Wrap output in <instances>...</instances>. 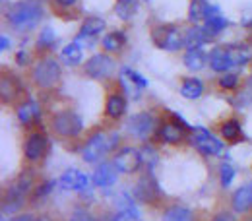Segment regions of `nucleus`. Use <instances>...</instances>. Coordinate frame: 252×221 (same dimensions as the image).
I'll list each match as a JSON object with an SVG mask.
<instances>
[{"instance_id":"1","label":"nucleus","mask_w":252,"mask_h":221,"mask_svg":"<svg viewBox=\"0 0 252 221\" xmlns=\"http://www.w3.org/2000/svg\"><path fill=\"white\" fill-rule=\"evenodd\" d=\"M41 20H43V6L39 0H22L6 10V22L16 32H32L39 26Z\"/></svg>"},{"instance_id":"2","label":"nucleus","mask_w":252,"mask_h":221,"mask_svg":"<svg viewBox=\"0 0 252 221\" xmlns=\"http://www.w3.org/2000/svg\"><path fill=\"white\" fill-rule=\"evenodd\" d=\"M33 183H35V173H33L32 169H26V171L20 173V177L4 192L2 216H14V214H18L24 208L28 194L33 190Z\"/></svg>"},{"instance_id":"3","label":"nucleus","mask_w":252,"mask_h":221,"mask_svg":"<svg viewBox=\"0 0 252 221\" xmlns=\"http://www.w3.org/2000/svg\"><path fill=\"white\" fill-rule=\"evenodd\" d=\"M121 142V134L119 132H105V130H97L94 132L84 148H82V159L86 163H99L105 156H109Z\"/></svg>"},{"instance_id":"4","label":"nucleus","mask_w":252,"mask_h":221,"mask_svg":"<svg viewBox=\"0 0 252 221\" xmlns=\"http://www.w3.org/2000/svg\"><path fill=\"white\" fill-rule=\"evenodd\" d=\"M63 78V66L55 57H41L32 70L33 84L39 90H53Z\"/></svg>"},{"instance_id":"5","label":"nucleus","mask_w":252,"mask_h":221,"mask_svg":"<svg viewBox=\"0 0 252 221\" xmlns=\"http://www.w3.org/2000/svg\"><path fill=\"white\" fill-rule=\"evenodd\" d=\"M51 128L61 138H78L84 132V119L76 111L64 109V111H59L53 115Z\"/></svg>"},{"instance_id":"6","label":"nucleus","mask_w":252,"mask_h":221,"mask_svg":"<svg viewBox=\"0 0 252 221\" xmlns=\"http://www.w3.org/2000/svg\"><path fill=\"white\" fill-rule=\"evenodd\" d=\"M152 41L161 51L177 53L185 45V33L175 24H161L152 30Z\"/></svg>"},{"instance_id":"7","label":"nucleus","mask_w":252,"mask_h":221,"mask_svg":"<svg viewBox=\"0 0 252 221\" xmlns=\"http://www.w3.org/2000/svg\"><path fill=\"white\" fill-rule=\"evenodd\" d=\"M126 130L130 136L138 138V140H144L148 142L152 134H158L159 130V121L158 117L150 111H144V113H136L128 119L126 123Z\"/></svg>"},{"instance_id":"8","label":"nucleus","mask_w":252,"mask_h":221,"mask_svg":"<svg viewBox=\"0 0 252 221\" xmlns=\"http://www.w3.org/2000/svg\"><path fill=\"white\" fill-rule=\"evenodd\" d=\"M132 196L138 202L148 204V206H156L159 200H161V189H159V183L152 169H148V173H144L138 179V183L132 189Z\"/></svg>"},{"instance_id":"9","label":"nucleus","mask_w":252,"mask_h":221,"mask_svg":"<svg viewBox=\"0 0 252 221\" xmlns=\"http://www.w3.org/2000/svg\"><path fill=\"white\" fill-rule=\"evenodd\" d=\"M189 142L202 156H208V158H216L223 152V142L220 138H216L208 128L194 126L189 136Z\"/></svg>"},{"instance_id":"10","label":"nucleus","mask_w":252,"mask_h":221,"mask_svg":"<svg viewBox=\"0 0 252 221\" xmlns=\"http://www.w3.org/2000/svg\"><path fill=\"white\" fill-rule=\"evenodd\" d=\"M117 68V63L113 61V57L109 53H99L94 55L92 59H88V63L84 66L86 74L94 80H105V78H111L113 72Z\"/></svg>"},{"instance_id":"11","label":"nucleus","mask_w":252,"mask_h":221,"mask_svg":"<svg viewBox=\"0 0 252 221\" xmlns=\"http://www.w3.org/2000/svg\"><path fill=\"white\" fill-rule=\"evenodd\" d=\"M113 163L117 165V169L125 175H134L140 171V167L144 165V158H142V152L136 150V148H123L115 154Z\"/></svg>"},{"instance_id":"12","label":"nucleus","mask_w":252,"mask_h":221,"mask_svg":"<svg viewBox=\"0 0 252 221\" xmlns=\"http://www.w3.org/2000/svg\"><path fill=\"white\" fill-rule=\"evenodd\" d=\"M47 150H49V138L43 134V132H32L28 138H26V146H24V154L26 159L37 163L47 156Z\"/></svg>"},{"instance_id":"13","label":"nucleus","mask_w":252,"mask_h":221,"mask_svg":"<svg viewBox=\"0 0 252 221\" xmlns=\"http://www.w3.org/2000/svg\"><path fill=\"white\" fill-rule=\"evenodd\" d=\"M119 173H121V171L117 169L115 163H107V161H103V163L97 165L92 181H94V185L97 187V189H111V187L117 185Z\"/></svg>"},{"instance_id":"14","label":"nucleus","mask_w":252,"mask_h":221,"mask_svg":"<svg viewBox=\"0 0 252 221\" xmlns=\"http://www.w3.org/2000/svg\"><path fill=\"white\" fill-rule=\"evenodd\" d=\"M229 26V20L221 14V10L218 6H208V14H206V20H204V32L206 35L212 39V37H218L225 28Z\"/></svg>"},{"instance_id":"15","label":"nucleus","mask_w":252,"mask_h":221,"mask_svg":"<svg viewBox=\"0 0 252 221\" xmlns=\"http://www.w3.org/2000/svg\"><path fill=\"white\" fill-rule=\"evenodd\" d=\"M59 185L64 190H76V192H88L90 190V179L78 169H68L64 171L59 179Z\"/></svg>"},{"instance_id":"16","label":"nucleus","mask_w":252,"mask_h":221,"mask_svg":"<svg viewBox=\"0 0 252 221\" xmlns=\"http://www.w3.org/2000/svg\"><path fill=\"white\" fill-rule=\"evenodd\" d=\"M16 117L18 121L24 125V126H33L41 121V105L33 99H28V101H22L16 109Z\"/></svg>"},{"instance_id":"17","label":"nucleus","mask_w":252,"mask_h":221,"mask_svg":"<svg viewBox=\"0 0 252 221\" xmlns=\"http://www.w3.org/2000/svg\"><path fill=\"white\" fill-rule=\"evenodd\" d=\"M125 92H113V94L107 97V103H105V115L113 121H119L123 119L128 111V101L125 97Z\"/></svg>"},{"instance_id":"18","label":"nucleus","mask_w":252,"mask_h":221,"mask_svg":"<svg viewBox=\"0 0 252 221\" xmlns=\"http://www.w3.org/2000/svg\"><path fill=\"white\" fill-rule=\"evenodd\" d=\"M233 210L237 214H249L252 210V181L241 185L239 189L235 190L233 198H231Z\"/></svg>"},{"instance_id":"19","label":"nucleus","mask_w":252,"mask_h":221,"mask_svg":"<svg viewBox=\"0 0 252 221\" xmlns=\"http://www.w3.org/2000/svg\"><path fill=\"white\" fill-rule=\"evenodd\" d=\"M185 132L179 125H175L173 121H167V123H161L158 130V138L163 144H169V146H177L185 140Z\"/></svg>"},{"instance_id":"20","label":"nucleus","mask_w":252,"mask_h":221,"mask_svg":"<svg viewBox=\"0 0 252 221\" xmlns=\"http://www.w3.org/2000/svg\"><path fill=\"white\" fill-rule=\"evenodd\" d=\"M227 47V53H229V59L233 66H247L252 61V45L251 43H231V45H225Z\"/></svg>"},{"instance_id":"21","label":"nucleus","mask_w":252,"mask_h":221,"mask_svg":"<svg viewBox=\"0 0 252 221\" xmlns=\"http://www.w3.org/2000/svg\"><path fill=\"white\" fill-rule=\"evenodd\" d=\"M210 66L214 72L218 74H225V72H231V68H235L231 59H229V53H227V47L220 45V47H214L212 53H210Z\"/></svg>"},{"instance_id":"22","label":"nucleus","mask_w":252,"mask_h":221,"mask_svg":"<svg viewBox=\"0 0 252 221\" xmlns=\"http://www.w3.org/2000/svg\"><path fill=\"white\" fill-rule=\"evenodd\" d=\"M22 92V82L14 74H4L0 80V95L4 103H12Z\"/></svg>"},{"instance_id":"23","label":"nucleus","mask_w":252,"mask_h":221,"mask_svg":"<svg viewBox=\"0 0 252 221\" xmlns=\"http://www.w3.org/2000/svg\"><path fill=\"white\" fill-rule=\"evenodd\" d=\"M126 41V33L123 30H117V32H111V33H105L103 39H101V45H103V51L109 53V55H115V53H121L125 49Z\"/></svg>"},{"instance_id":"24","label":"nucleus","mask_w":252,"mask_h":221,"mask_svg":"<svg viewBox=\"0 0 252 221\" xmlns=\"http://www.w3.org/2000/svg\"><path fill=\"white\" fill-rule=\"evenodd\" d=\"M105 26H107L105 20L99 18V16L86 18L84 24H82V28H80V32H78V41H82V39H94L99 33L105 32Z\"/></svg>"},{"instance_id":"25","label":"nucleus","mask_w":252,"mask_h":221,"mask_svg":"<svg viewBox=\"0 0 252 221\" xmlns=\"http://www.w3.org/2000/svg\"><path fill=\"white\" fill-rule=\"evenodd\" d=\"M204 94V82L200 78H185L181 86V95L189 101H196Z\"/></svg>"},{"instance_id":"26","label":"nucleus","mask_w":252,"mask_h":221,"mask_svg":"<svg viewBox=\"0 0 252 221\" xmlns=\"http://www.w3.org/2000/svg\"><path fill=\"white\" fill-rule=\"evenodd\" d=\"M61 59H63L64 64H68V66H78V64H82V61H84V49H82V45H80L78 41L68 43L63 51H61Z\"/></svg>"},{"instance_id":"27","label":"nucleus","mask_w":252,"mask_h":221,"mask_svg":"<svg viewBox=\"0 0 252 221\" xmlns=\"http://www.w3.org/2000/svg\"><path fill=\"white\" fill-rule=\"evenodd\" d=\"M208 35L204 32V28H200V26H192L189 28L187 32H185V45L190 49H202L206 43H208Z\"/></svg>"},{"instance_id":"28","label":"nucleus","mask_w":252,"mask_h":221,"mask_svg":"<svg viewBox=\"0 0 252 221\" xmlns=\"http://www.w3.org/2000/svg\"><path fill=\"white\" fill-rule=\"evenodd\" d=\"M185 64L192 72H200L202 68H206L210 64V57H206V53L202 49H190L185 55Z\"/></svg>"},{"instance_id":"29","label":"nucleus","mask_w":252,"mask_h":221,"mask_svg":"<svg viewBox=\"0 0 252 221\" xmlns=\"http://www.w3.org/2000/svg\"><path fill=\"white\" fill-rule=\"evenodd\" d=\"M140 10V0H117L115 2V14L119 16V20L130 22Z\"/></svg>"},{"instance_id":"30","label":"nucleus","mask_w":252,"mask_h":221,"mask_svg":"<svg viewBox=\"0 0 252 221\" xmlns=\"http://www.w3.org/2000/svg\"><path fill=\"white\" fill-rule=\"evenodd\" d=\"M208 6H210V2H206V0H190L189 22L192 24V26H200V24L206 20Z\"/></svg>"},{"instance_id":"31","label":"nucleus","mask_w":252,"mask_h":221,"mask_svg":"<svg viewBox=\"0 0 252 221\" xmlns=\"http://www.w3.org/2000/svg\"><path fill=\"white\" fill-rule=\"evenodd\" d=\"M221 136H223V140H227V142H239L241 140V136H243V126H241V123L237 121V119H227L223 125H221Z\"/></svg>"},{"instance_id":"32","label":"nucleus","mask_w":252,"mask_h":221,"mask_svg":"<svg viewBox=\"0 0 252 221\" xmlns=\"http://www.w3.org/2000/svg\"><path fill=\"white\" fill-rule=\"evenodd\" d=\"M163 221H194V214L187 206H171L165 210Z\"/></svg>"},{"instance_id":"33","label":"nucleus","mask_w":252,"mask_h":221,"mask_svg":"<svg viewBox=\"0 0 252 221\" xmlns=\"http://www.w3.org/2000/svg\"><path fill=\"white\" fill-rule=\"evenodd\" d=\"M55 43H57V33H55V30L53 28H43L41 33L37 35L35 47L41 53V51H51L55 47Z\"/></svg>"},{"instance_id":"34","label":"nucleus","mask_w":252,"mask_h":221,"mask_svg":"<svg viewBox=\"0 0 252 221\" xmlns=\"http://www.w3.org/2000/svg\"><path fill=\"white\" fill-rule=\"evenodd\" d=\"M239 84H241V76L235 74V72H225V74H221L220 80H218V86H220L221 90H225V92L237 90Z\"/></svg>"},{"instance_id":"35","label":"nucleus","mask_w":252,"mask_h":221,"mask_svg":"<svg viewBox=\"0 0 252 221\" xmlns=\"http://www.w3.org/2000/svg\"><path fill=\"white\" fill-rule=\"evenodd\" d=\"M235 175H237L235 167H233V165H229V163H223V165L220 167V185H221V189H229V187L233 185V181H235Z\"/></svg>"},{"instance_id":"36","label":"nucleus","mask_w":252,"mask_h":221,"mask_svg":"<svg viewBox=\"0 0 252 221\" xmlns=\"http://www.w3.org/2000/svg\"><path fill=\"white\" fill-rule=\"evenodd\" d=\"M142 158H144V163L148 165V169H152L154 171V167H156V163L159 161V154H158V150L152 146V144H146L142 150Z\"/></svg>"},{"instance_id":"37","label":"nucleus","mask_w":252,"mask_h":221,"mask_svg":"<svg viewBox=\"0 0 252 221\" xmlns=\"http://www.w3.org/2000/svg\"><path fill=\"white\" fill-rule=\"evenodd\" d=\"M121 72L125 74L126 78H128V80H130V82H132L134 86H138L140 90H146V88H148V80H146V78H144L142 74H138L136 70H132V68L125 66V68H121Z\"/></svg>"},{"instance_id":"38","label":"nucleus","mask_w":252,"mask_h":221,"mask_svg":"<svg viewBox=\"0 0 252 221\" xmlns=\"http://www.w3.org/2000/svg\"><path fill=\"white\" fill-rule=\"evenodd\" d=\"M57 187V181H47V183H41L37 189L33 190V202H39V200H43V198H47L53 189Z\"/></svg>"},{"instance_id":"39","label":"nucleus","mask_w":252,"mask_h":221,"mask_svg":"<svg viewBox=\"0 0 252 221\" xmlns=\"http://www.w3.org/2000/svg\"><path fill=\"white\" fill-rule=\"evenodd\" d=\"M115 202H117V210H121V212H138L134 200H132L128 194H125V192L119 194V196L115 198Z\"/></svg>"},{"instance_id":"40","label":"nucleus","mask_w":252,"mask_h":221,"mask_svg":"<svg viewBox=\"0 0 252 221\" xmlns=\"http://www.w3.org/2000/svg\"><path fill=\"white\" fill-rule=\"evenodd\" d=\"M111 221H142V216H140V212H121V210H117L113 214Z\"/></svg>"},{"instance_id":"41","label":"nucleus","mask_w":252,"mask_h":221,"mask_svg":"<svg viewBox=\"0 0 252 221\" xmlns=\"http://www.w3.org/2000/svg\"><path fill=\"white\" fill-rule=\"evenodd\" d=\"M68 221H95V218L92 212H88V210H84V208H78V210L72 212V216H70Z\"/></svg>"},{"instance_id":"42","label":"nucleus","mask_w":252,"mask_h":221,"mask_svg":"<svg viewBox=\"0 0 252 221\" xmlns=\"http://www.w3.org/2000/svg\"><path fill=\"white\" fill-rule=\"evenodd\" d=\"M241 24H243V28H251V30H252V4H251V6H247V8L243 10Z\"/></svg>"},{"instance_id":"43","label":"nucleus","mask_w":252,"mask_h":221,"mask_svg":"<svg viewBox=\"0 0 252 221\" xmlns=\"http://www.w3.org/2000/svg\"><path fill=\"white\" fill-rule=\"evenodd\" d=\"M171 119H173V123H175V125H179V126L183 128V130H187V132H192V128H194V126H190L189 123H187V121H185L181 115H177V113H171Z\"/></svg>"},{"instance_id":"44","label":"nucleus","mask_w":252,"mask_h":221,"mask_svg":"<svg viewBox=\"0 0 252 221\" xmlns=\"http://www.w3.org/2000/svg\"><path fill=\"white\" fill-rule=\"evenodd\" d=\"M53 2H55V6L61 8V10H70V8H74V6L78 4V0H53Z\"/></svg>"},{"instance_id":"45","label":"nucleus","mask_w":252,"mask_h":221,"mask_svg":"<svg viewBox=\"0 0 252 221\" xmlns=\"http://www.w3.org/2000/svg\"><path fill=\"white\" fill-rule=\"evenodd\" d=\"M16 63L20 64V66H28V64H30V55L26 53V49H20V51H18V55H16Z\"/></svg>"},{"instance_id":"46","label":"nucleus","mask_w":252,"mask_h":221,"mask_svg":"<svg viewBox=\"0 0 252 221\" xmlns=\"http://www.w3.org/2000/svg\"><path fill=\"white\" fill-rule=\"evenodd\" d=\"M212 221H237V218L233 214H229V212H220L218 216H214Z\"/></svg>"},{"instance_id":"47","label":"nucleus","mask_w":252,"mask_h":221,"mask_svg":"<svg viewBox=\"0 0 252 221\" xmlns=\"http://www.w3.org/2000/svg\"><path fill=\"white\" fill-rule=\"evenodd\" d=\"M8 47H10V41H8L6 35H2V39H0V49H2V51H8Z\"/></svg>"},{"instance_id":"48","label":"nucleus","mask_w":252,"mask_h":221,"mask_svg":"<svg viewBox=\"0 0 252 221\" xmlns=\"http://www.w3.org/2000/svg\"><path fill=\"white\" fill-rule=\"evenodd\" d=\"M35 221H53L49 216H41V218H35Z\"/></svg>"},{"instance_id":"49","label":"nucleus","mask_w":252,"mask_h":221,"mask_svg":"<svg viewBox=\"0 0 252 221\" xmlns=\"http://www.w3.org/2000/svg\"><path fill=\"white\" fill-rule=\"evenodd\" d=\"M247 86H249V90L252 92V74L249 76V78H247Z\"/></svg>"},{"instance_id":"50","label":"nucleus","mask_w":252,"mask_h":221,"mask_svg":"<svg viewBox=\"0 0 252 221\" xmlns=\"http://www.w3.org/2000/svg\"><path fill=\"white\" fill-rule=\"evenodd\" d=\"M251 45H252V37H251Z\"/></svg>"}]
</instances>
